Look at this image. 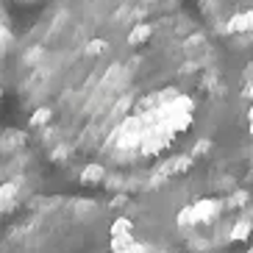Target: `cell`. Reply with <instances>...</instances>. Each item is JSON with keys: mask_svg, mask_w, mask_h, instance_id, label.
<instances>
[{"mask_svg": "<svg viewBox=\"0 0 253 253\" xmlns=\"http://www.w3.org/2000/svg\"><path fill=\"white\" fill-rule=\"evenodd\" d=\"M0 253H181L123 203L95 195H37L17 211Z\"/></svg>", "mask_w": 253, "mask_h": 253, "instance_id": "cell-3", "label": "cell"}, {"mask_svg": "<svg viewBox=\"0 0 253 253\" xmlns=\"http://www.w3.org/2000/svg\"><path fill=\"white\" fill-rule=\"evenodd\" d=\"M14 23H11V14H8L6 3L0 0V97L6 92L8 75H11V56H14Z\"/></svg>", "mask_w": 253, "mask_h": 253, "instance_id": "cell-7", "label": "cell"}, {"mask_svg": "<svg viewBox=\"0 0 253 253\" xmlns=\"http://www.w3.org/2000/svg\"><path fill=\"white\" fill-rule=\"evenodd\" d=\"M45 184V156L28 131L0 126V220L14 217Z\"/></svg>", "mask_w": 253, "mask_h": 253, "instance_id": "cell-4", "label": "cell"}, {"mask_svg": "<svg viewBox=\"0 0 253 253\" xmlns=\"http://www.w3.org/2000/svg\"><path fill=\"white\" fill-rule=\"evenodd\" d=\"M239 253H253V242H251V245H245V248H242Z\"/></svg>", "mask_w": 253, "mask_h": 253, "instance_id": "cell-8", "label": "cell"}, {"mask_svg": "<svg viewBox=\"0 0 253 253\" xmlns=\"http://www.w3.org/2000/svg\"><path fill=\"white\" fill-rule=\"evenodd\" d=\"M198 11L223 53H253V0H198Z\"/></svg>", "mask_w": 253, "mask_h": 253, "instance_id": "cell-5", "label": "cell"}, {"mask_svg": "<svg viewBox=\"0 0 253 253\" xmlns=\"http://www.w3.org/2000/svg\"><path fill=\"white\" fill-rule=\"evenodd\" d=\"M8 78L42 156L112 195L211 145L231 97L223 50L181 0H50Z\"/></svg>", "mask_w": 253, "mask_h": 253, "instance_id": "cell-1", "label": "cell"}, {"mask_svg": "<svg viewBox=\"0 0 253 253\" xmlns=\"http://www.w3.org/2000/svg\"><path fill=\"white\" fill-rule=\"evenodd\" d=\"M234 148L253 181V59L245 64L237 81V103H234Z\"/></svg>", "mask_w": 253, "mask_h": 253, "instance_id": "cell-6", "label": "cell"}, {"mask_svg": "<svg viewBox=\"0 0 253 253\" xmlns=\"http://www.w3.org/2000/svg\"><path fill=\"white\" fill-rule=\"evenodd\" d=\"M17 3H37V0H17Z\"/></svg>", "mask_w": 253, "mask_h": 253, "instance_id": "cell-9", "label": "cell"}, {"mask_svg": "<svg viewBox=\"0 0 253 253\" xmlns=\"http://www.w3.org/2000/svg\"><path fill=\"white\" fill-rule=\"evenodd\" d=\"M117 198L181 253H223L253 234V181L237 148L220 139Z\"/></svg>", "mask_w": 253, "mask_h": 253, "instance_id": "cell-2", "label": "cell"}]
</instances>
